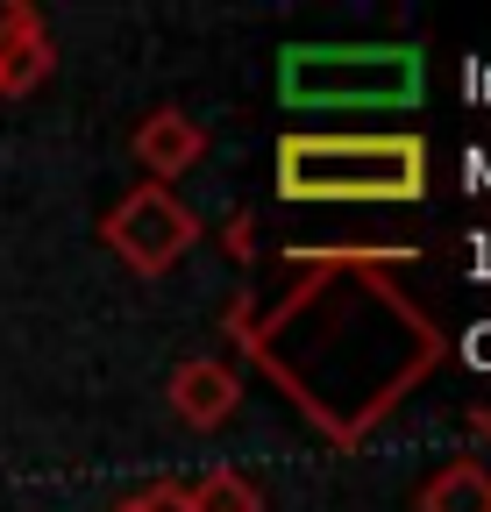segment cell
Masks as SVG:
<instances>
[{
  "mask_svg": "<svg viewBox=\"0 0 491 512\" xmlns=\"http://www.w3.org/2000/svg\"><path fill=\"white\" fill-rule=\"evenodd\" d=\"M164 399H171L178 427L214 434V427H228V420H235V406H242V384H235V370H228V363H214V356H186V363L171 370Z\"/></svg>",
  "mask_w": 491,
  "mask_h": 512,
  "instance_id": "obj_4",
  "label": "cell"
},
{
  "mask_svg": "<svg viewBox=\"0 0 491 512\" xmlns=\"http://www.w3.org/2000/svg\"><path fill=\"white\" fill-rule=\"evenodd\" d=\"M413 86H420L413 50H299V57H285V100H314V107L406 100Z\"/></svg>",
  "mask_w": 491,
  "mask_h": 512,
  "instance_id": "obj_3",
  "label": "cell"
},
{
  "mask_svg": "<svg viewBox=\"0 0 491 512\" xmlns=\"http://www.w3.org/2000/svg\"><path fill=\"white\" fill-rule=\"evenodd\" d=\"M129 512H193V505H186V484H150L129 498Z\"/></svg>",
  "mask_w": 491,
  "mask_h": 512,
  "instance_id": "obj_10",
  "label": "cell"
},
{
  "mask_svg": "<svg viewBox=\"0 0 491 512\" xmlns=\"http://www.w3.org/2000/svg\"><path fill=\"white\" fill-rule=\"evenodd\" d=\"M114 512H129V505H114Z\"/></svg>",
  "mask_w": 491,
  "mask_h": 512,
  "instance_id": "obj_12",
  "label": "cell"
},
{
  "mask_svg": "<svg viewBox=\"0 0 491 512\" xmlns=\"http://www.w3.org/2000/svg\"><path fill=\"white\" fill-rule=\"evenodd\" d=\"M129 150H136V164L150 171V185H171L178 171H193V164L207 157V128H200L193 114H178V107H150V114L136 121Z\"/></svg>",
  "mask_w": 491,
  "mask_h": 512,
  "instance_id": "obj_6",
  "label": "cell"
},
{
  "mask_svg": "<svg viewBox=\"0 0 491 512\" xmlns=\"http://www.w3.org/2000/svg\"><path fill=\"white\" fill-rule=\"evenodd\" d=\"M100 242H107L136 278H164L178 256L200 242V221H193V207L178 200L171 185H150V178H143L136 192H121V200L107 207Z\"/></svg>",
  "mask_w": 491,
  "mask_h": 512,
  "instance_id": "obj_2",
  "label": "cell"
},
{
  "mask_svg": "<svg viewBox=\"0 0 491 512\" xmlns=\"http://www.w3.org/2000/svg\"><path fill=\"white\" fill-rule=\"evenodd\" d=\"M470 427H477V434L491 441V406H477V413H470Z\"/></svg>",
  "mask_w": 491,
  "mask_h": 512,
  "instance_id": "obj_11",
  "label": "cell"
},
{
  "mask_svg": "<svg viewBox=\"0 0 491 512\" xmlns=\"http://www.w3.org/2000/svg\"><path fill=\"white\" fill-rule=\"evenodd\" d=\"M413 512H491V470H484V463H470V456L442 463L435 477L420 484Z\"/></svg>",
  "mask_w": 491,
  "mask_h": 512,
  "instance_id": "obj_7",
  "label": "cell"
},
{
  "mask_svg": "<svg viewBox=\"0 0 491 512\" xmlns=\"http://www.w3.org/2000/svg\"><path fill=\"white\" fill-rule=\"evenodd\" d=\"M50 72H57V43L43 29V15L29 8V0H8V8H0V93L22 100Z\"/></svg>",
  "mask_w": 491,
  "mask_h": 512,
  "instance_id": "obj_5",
  "label": "cell"
},
{
  "mask_svg": "<svg viewBox=\"0 0 491 512\" xmlns=\"http://www.w3.org/2000/svg\"><path fill=\"white\" fill-rule=\"evenodd\" d=\"M221 249L235 256V264H250V256H257V221L250 214H228L221 221Z\"/></svg>",
  "mask_w": 491,
  "mask_h": 512,
  "instance_id": "obj_9",
  "label": "cell"
},
{
  "mask_svg": "<svg viewBox=\"0 0 491 512\" xmlns=\"http://www.w3.org/2000/svg\"><path fill=\"white\" fill-rule=\"evenodd\" d=\"M186 505L193 512H264V491L235 470H207L200 484H186Z\"/></svg>",
  "mask_w": 491,
  "mask_h": 512,
  "instance_id": "obj_8",
  "label": "cell"
},
{
  "mask_svg": "<svg viewBox=\"0 0 491 512\" xmlns=\"http://www.w3.org/2000/svg\"><path fill=\"white\" fill-rule=\"evenodd\" d=\"M427 192L420 136H285L278 200L299 207H399Z\"/></svg>",
  "mask_w": 491,
  "mask_h": 512,
  "instance_id": "obj_1",
  "label": "cell"
}]
</instances>
